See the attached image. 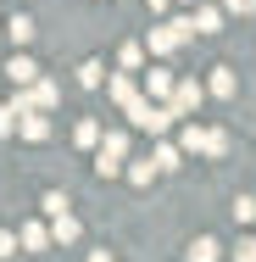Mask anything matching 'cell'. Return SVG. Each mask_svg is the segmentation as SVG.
<instances>
[{"label": "cell", "instance_id": "23", "mask_svg": "<svg viewBox=\"0 0 256 262\" xmlns=\"http://www.w3.org/2000/svg\"><path fill=\"white\" fill-rule=\"evenodd\" d=\"M6 257H17V234H11V229H0V262Z\"/></svg>", "mask_w": 256, "mask_h": 262}, {"label": "cell", "instance_id": "8", "mask_svg": "<svg viewBox=\"0 0 256 262\" xmlns=\"http://www.w3.org/2000/svg\"><path fill=\"white\" fill-rule=\"evenodd\" d=\"M51 240L56 246H73V240H78V217H73V212H56L51 217Z\"/></svg>", "mask_w": 256, "mask_h": 262}, {"label": "cell", "instance_id": "26", "mask_svg": "<svg viewBox=\"0 0 256 262\" xmlns=\"http://www.w3.org/2000/svg\"><path fill=\"white\" fill-rule=\"evenodd\" d=\"M228 6H234L240 17H251V11H256V0H228Z\"/></svg>", "mask_w": 256, "mask_h": 262}, {"label": "cell", "instance_id": "16", "mask_svg": "<svg viewBox=\"0 0 256 262\" xmlns=\"http://www.w3.org/2000/svg\"><path fill=\"white\" fill-rule=\"evenodd\" d=\"M234 90H240V78H234L228 67H217V73H212V95H223V101H228Z\"/></svg>", "mask_w": 256, "mask_h": 262}, {"label": "cell", "instance_id": "27", "mask_svg": "<svg viewBox=\"0 0 256 262\" xmlns=\"http://www.w3.org/2000/svg\"><path fill=\"white\" fill-rule=\"evenodd\" d=\"M89 262H111V251H89Z\"/></svg>", "mask_w": 256, "mask_h": 262}, {"label": "cell", "instance_id": "13", "mask_svg": "<svg viewBox=\"0 0 256 262\" xmlns=\"http://www.w3.org/2000/svg\"><path fill=\"white\" fill-rule=\"evenodd\" d=\"M6 34H11V45H28V39L39 34V23H34V17H11V23H6Z\"/></svg>", "mask_w": 256, "mask_h": 262}, {"label": "cell", "instance_id": "3", "mask_svg": "<svg viewBox=\"0 0 256 262\" xmlns=\"http://www.w3.org/2000/svg\"><path fill=\"white\" fill-rule=\"evenodd\" d=\"M17 134H22L28 145H39V140H51V117H45V112H22V117H17Z\"/></svg>", "mask_w": 256, "mask_h": 262}, {"label": "cell", "instance_id": "1", "mask_svg": "<svg viewBox=\"0 0 256 262\" xmlns=\"http://www.w3.org/2000/svg\"><path fill=\"white\" fill-rule=\"evenodd\" d=\"M123 157H128V134L111 128L101 145H95V173H101V179H117V173H123Z\"/></svg>", "mask_w": 256, "mask_h": 262}, {"label": "cell", "instance_id": "18", "mask_svg": "<svg viewBox=\"0 0 256 262\" xmlns=\"http://www.w3.org/2000/svg\"><path fill=\"white\" fill-rule=\"evenodd\" d=\"M217 28H223V17H217L212 6H201V11H195V34H217Z\"/></svg>", "mask_w": 256, "mask_h": 262}, {"label": "cell", "instance_id": "21", "mask_svg": "<svg viewBox=\"0 0 256 262\" xmlns=\"http://www.w3.org/2000/svg\"><path fill=\"white\" fill-rule=\"evenodd\" d=\"M234 223H256V201H251V195L234 201Z\"/></svg>", "mask_w": 256, "mask_h": 262}, {"label": "cell", "instance_id": "12", "mask_svg": "<svg viewBox=\"0 0 256 262\" xmlns=\"http://www.w3.org/2000/svg\"><path fill=\"white\" fill-rule=\"evenodd\" d=\"M184 262H217V240H212V234H201V240H190V251H184Z\"/></svg>", "mask_w": 256, "mask_h": 262}, {"label": "cell", "instance_id": "10", "mask_svg": "<svg viewBox=\"0 0 256 262\" xmlns=\"http://www.w3.org/2000/svg\"><path fill=\"white\" fill-rule=\"evenodd\" d=\"M6 78H11V84H34V78H39V67H34L28 56H11V61H6Z\"/></svg>", "mask_w": 256, "mask_h": 262}, {"label": "cell", "instance_id": "6", "mask_svg": "<svg viewBox=\"0 0 256 262\" xmlns=\"http://www.w3.org/2000/svg\"><path fill=\"white\" fill-rule=\"evenodd\" d=\"M145 90H151V101H173V90H178V78H173L167 67H151V73H145Z\"/></svg>", "mask_w": 256, "mask_h": 262}, {"label": "cell", "instance_id": "22", "mask_svg": "<svg viewBox=\"0 0 256 262\" xmlns=\"http://www.w3.org/2000/svg\"><path fill=\"white\" fill-rule=\"evenodd\" d=\"M39 207H45V212H51V217H56V212H67V207H73V201H67V195H61V190H51V195H45V201H39Z\"/></svg>", "mask_w": 256, "mask_h": 262}, {"label": "cell", "instance_id": "5", "mask_svg": "<svg viewBox=\"0 0 256 262\" xmlns=\"http://www.w3.org/2000/svg\"><path fill=\"white\" fill-rule=\"evenodd\" d=\"M106 95L117 106H134L139 101V84H134V73H117V78H106Z\"/></svg>", "mask_w": 256, "mask_h": 262}, {"label": "cell", "instance_id": "4", "mask_svg": "<svg viewBox=\"0 0 256 262\" xmlns=\"http://www.w3.org/2000/svg\"><path fill=\"white\" fill-rule=\"evenodd\" d=\"M201 95H206V90L195 84V78H178V90H173V101H167V106L184 117V112H195V106H201Z\"/></svg>", "mask_w": 256, "mask_h": 262}, {"label": "cell", "instance_id": "28", "mask_svg": "<svg viewBox=\"0 0 256 262\" xmlns=\"http://www.w3.org/2000/svg\"><path fill=\"white\" fill-rule=\"evenodd\" d=\"M251 251H256V240H251Z\"/></svg>", "mask_w": 256, "mask_h": 262}, {"label": "cell", "instance_id": "15", "mask_svg": "<svg viewBox=\"0 0 256 262\" xmlns=\"http://www.w3.org/2000/svg\"><path fill=\"white\" fill-rule=\"evenodd\" d=\"M78 84H84V90H101V84H106V67L95 61V56H89V61L78 67Z\"/></svg>", "mask_w": 256, "mask_h": 262}, {"label": "cell", "instance_id": "9", "mask_svg": "<svg viewBox=\"0 0 256 262\" xmlns=\"http://www.w3.org/2000/svg\"><path fill=\"white\" fill-rule=\"evenodd\" d=\"M28 95H34V112H51V106L61 101V90H56L51 78H34V84H28Z\"/></svg>", "mask_w": 256, "mask_h": 262}, {"label": "cell", "instance_id": "2", "mask_svg": "<svg viewBox=\"0 0 256 262\" xmlns=\"http://www.w3.org/2000/svg\"><path fill=\"white\" fill-rule=\"evenodd\" d=\"M178 145L195 151V157H223V151H228V134H223V128H195V123H190V128L178 134Z\"/></svg>", "mask_w": 256, "mask_h": 262}, {"label": "cell", "instance_id": "25", "mask_svg": "<svg viewBox=\"0 0 256 262\" xmlns=\"http://www.w3.org/2000/svg\"><path fill=\"white\" fill-rule=\"evenodd\" d=\"M234 262H256V251H251V240H240V246H234Z\"/></svg>", "mask_w": 256, "mask_h": 262}, {"label": "cell", "instance_id": "24", "mask_svg": "<svg viewBox=\"0 0 256 262\" xmlns=\"http://www.w3.org/2000/svg\"><path fill=\"white\" fill-rule=\"evenodd\" d=\"M11 128H17V112H11V106H0V140H6Z\"/></svg>", "mask_w": 256, "mask_h": 262}, {"label": "cell", "instance_id": "7", "mask_svg": "<svg viewBox=\"0 0 256 262\" xmlns=\"http://www.w3.org/2000/svg\"><path fill=\"white\" fill-rule=\"evenodd\" d=\"M17 240H22V251H45V246H56V240H51V223H22Z\"/></svg>", "mask_w": 256, "mask_h": 262}, {"label": "cell", "instance_id": "14", "mask_svg": "<svg viewBox=\"0 0 256 262\" xmlns=\"http://www.w3.org/2000/svg\"><path fill=\"white\" fill-rule=\"evenodd\" d=\"M73 140H78V145H84V151H89V145H101L106 134H101V123H95V117H84V123H78V128H73Z\"/></svg>", "mask_w": 256, "mask_h": 262}, {"label": "cell", "instance_id": "11", "mask_svg": "<svg viewBox=\"0 0 256 262\" xmlns=\"http://www.w3.org/2000/svg\"><path fill=\"white\" fill-rule=\"evenodd\" d=\"M178 39H184V34H178L173 23H167V28H151V56H167L173 45H178Z\"/></svg>", "mask_w": 256, "mask_h": 262}, {"label": "cell", "instance_id": "20", "mask_svg": "<svg viewBox=\"0 0 256 262\" xmlns=\"http://www.w3.org/2000/svg\"><path fill=\"white\" fill-rule=\"evenodd\" d=\"M117 61H123L128 73H134V67H145V45H123V56H117Z\"/></svg>", "mask_w": 256, "mask_h": 262}, {"label": "cell", "instance_id": "17", "mask_svg": "<svg viewBox=\"0 0 256 262\" xmlns=\"http://www.w3.org/2000/svg\"><path fill=\"white\" fill-rule=\"evenodd\" d=\"M156 173H161L156 162H134V167H128V184H139V190H145V184H151Z\"/></svg>", "mask_w": 256, "mask_h": 262}, {"label": "cell", "instance_id": "19", "mask_svg": "<svg viewBox=\"0 0 256 262\" xmlns=\"http://www.w3.org/2000/svg\"><path fill=\"white\" fill-rule=\"evenodd\" d=\"M151 162L161 167V173H173V167H178V145H156V151H151Z\"/></svg>", "mask_w": 256, "mask_h": 262}]
</instances>
